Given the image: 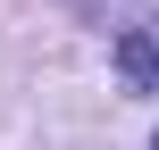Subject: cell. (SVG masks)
Returning a JSON list of instances; mask_svg holds the SVG:
<instances>
[{"instance_id":"obj_1","label":"cell","mask_w":159,"mask_h":150,"mask_svg":"<svg viewBox=\"0 0 159 150\" xmlns=\"http://www.w3.org/2000/svg\"><path fill=\"white\" fill-rule=\"evenodd\" d=\"M117 58H126V75H134V84H151V75H159V50L134 33V25H126V42H117Z\"/></svg>"},{"instance_id":"obj_2","label":"cell","mask_w":159,"mask_h":150,"mask_svg":"<svg viewBox=\"0 0 159 150\" xmlns=\"http://www.w3.org/2000/svg\"><path fill=\"white\" fill-rule=\"evenodd\" d=\"M84 8H101V17H134V8H151V0H84Z\"/></svg>"}]
</instances>
